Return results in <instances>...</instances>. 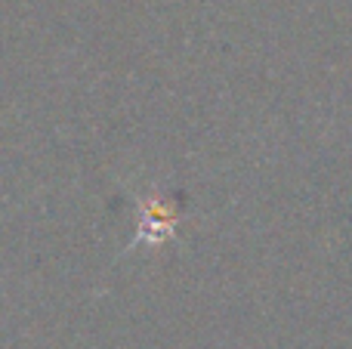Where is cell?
Here are the masks:
<instances>
[{
    "label": "cell",
    "mask_w": 352,
    "mask_h": 349,
    "mask_svg": "<svg viewBox=\"0 0 352 349\" xmlns=\"http://www.w3.org/2000/svg\"><path fill=\"white\" fill-rule=\"evenodd\" d=\"M146 232H152V235H148V241H152V245L164 241L167 235L173 232V214L161 201L148 204V214H146V220H142V235H146Z\"/></svg>",
    "instance_id": "cell-1"
}]
</instances>
